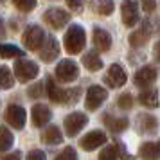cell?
Segmentation results:
<instances>
[{
	"label": "cell",
	"instance_id": "obj_34",
	"mask_svg": "<svg viewBox=\"0 0 160 160\" xmlns=\"http://www.w3.org/2000/svg\"><path fill=\"white\" fill-rule=\"evenodd\" d=\"M68 9H72L76 13H79L81 9H83V4H85V0H65Z\"/></svg>",
	"mask_w": 160,
	"mask_h": 160
},
{
	"label": "cell",
	"instance_id": "obj_3",
	"mask_svg": "<svg viewBox=\"0 0 160 160\" xmlns=\"http://www.w3.org/2000/svg\"><path fill=\"white\" fill-rule=\"evenodd\" d=\"M54 76L56 79L54 81H59V83H72L78 76H79V67L76 61L72 59H61L54 70Z\"/></svg>",
	"mask_w": 160,
	"mask_h": 160
},
{
	"label": "cell",
	"instance_id": "obj_20",
	"mask_svg": "<svg viewBox=\"0 0 160 160\" xmlns=\"http://www.w3.org/2000/svg\"><path fill=\"white\" fill-rule=\"evenodd\" d=\"M42 140H43V144H49V146H58L63 142V133L59 130L58 126H47L43 131H42Z\"/></svg>",
	"mask_w": 160,
	"mask_h": 160
},
{
	"label": "cell",
	"instance_id": "obj_2",
	"mask_svg": "<svg viewBox=\"0 0 160 160\" xmlns=\"http://www.w3.org/2000/svg\"><path fill=\"white\" fill-rule=\"evenodd\" d=\"M85 43H87V34H85V29L81 25H70L67 29L65 36H63V45H65V51L68 54H78L85 49Z\"/></svg>",
	"mask_w": 160,
	"mask_h": 160
},
{
	"label": "cell",
	"instance_id": "obj_30",
	"mask_svg": "<svg viewBox=\"0 0 160 160\" xmlns=\"http://www.w3.org/2000/svg\"><path fill=\"white\" fill-rule=\"evenodd\" d=\"M45 94V87H43V81H38L34 85H31L27 88V95L32 97V99H40V97H43Z\"/></svg>",
	"mask_w": 160,
	"mask_h": 160
},
{
	"label": "cell",
	"instance_id": "obj_25",
	"mask_svg": "<svg viewBox=\"0 0 160 160\" xmlns=\"http://www.w3.org/2000/svg\"><path fill=\"white\" fill-rule=\"evenodd\" d=\"M13 142H15L13 133H11L4 124H0V151H8V149H11Z\"/></svg>",
	"mask_w": 160,
	"mask_h": 160
},
{
	"label": "cell",
	"instance_id": "obj_19",
	"mask_svg": "<svg viewBox=\"0 0 160 160\" xmlns=\"http://www.w3.org/2000/svg\"><path fill=\"white\" fill-rule=\"evenodd\" d=\"M94 45L97 47V51L106 52L112 49V36H110L108 31L101 29V27H95L94 29Z\"/></svg>",
	"mask_w": 160,
	"mask_h": 160
},
{
	"label": "cell",
	"instance_id": "obj_24",
	"mask_svg": "<svg viewBox=\"0 0 160 160\" xmlns=\"http://www.w3.org/2000/svg\"><path fill=\"white\" fill-rule=\"evenodd\" d=\"M23 56H25V52L22 49H18V47H15L11 43H0V58L2 59H11V58L20 59Z\"/></svg>",
	"mask_w": 160,
	"mask_h": 160
},
{
	"label": "cell",
	"instance_id": "obj_17",
	"mask_svg": "<svg viewBox=\"0 0 160 160\" xmlns=\"http://www.w3.org/2000/svg\"><path fill=\"white\" fill-rule=\"evenodd\" d=\"M102 122H104V126L110 131H113V133H122L130 126V121L126 117H115V115H110V113H104L102 115Z\"/></svg>",
	"mask_w": 160,
	"mask_h": 160
},
{
	"label": "cell",
	"instance_id": "obj_37",
	"mask_svg": "<svg viewBox=\"0 0 160 160\" xmlns=\"http://www.w3.org/2000/svg\"><path fill=\"white\" fill-rule=\"evenodd\" d=\"M6 38V25H4V20L0 18V40Z\"/></svg>",
	"mask_w": 160,
	"mask_h": 160
},
{
	"label": "cell",
	"instance_id": "obj_38",
	"mask_svg": "<svg viewBox=\"0 0 160 160\" xmlns=\"http://www.w3.org/2000/svg\"><path fill=\"white\" fill-rule=\"evenodd\" d=\"M0 2H2V0H0Z\"/></svg>",
	"mask_w": 160,
	"mask_h": 160
},
{
	"label": "cell",
	"instance_id": "obj_28",
	"mask_svg": "<svg viewBox=\"0 0 160 160\" xmlns=\"http://www.w3.org/2000/svg\"><path fill=\"white\" fill-rule=\"evenodd\" d=\"M113 0H99L97 2V6H95V11L102 16H110L113 13Z\"/></svg>",
	"mask_w": 160,
	"mask_h": 160
},
{
	"label": "cell",
	"instance_id": "obj_11",
	"mask_svg": "<svg viewBox=\"0 0 160 160\" xmlns=\"http://www.w3.org/2000/svg\"><path fill=\"white\" fill-rule=\"evenodd\" d=\"M108 99V92L104 90L102 87H99V85H94V87H90L87 90V97H85V106H87V110H97L99 106H101L102 102Z\"/></svg>",
	"mask_w": 160,
	"mask_h": 160
},
{
	"label": "cell",
	"instance_id": "obj_26",
	"mask_svg": "<svg viewBox=\"0 0 160 160\" xmlns=\"http://www.w3.org/2000/svg\"><path fill=\"white\" fill-rule=\"evenodd\" d=\"M15 85V78H13V72L9 70L8 67L0 65V90H9Z\"/></svg>",
	"mask_w": 160,
	"mask_h": 160
},
{
	"label": "cell",
	"instance_id": "obj_7",
	"mask_svg": "<svg viewBox=\"0 0 160 160\" xmlns=\"http://www.w3.org/2000/svg\"><path fill=\"white\" fill-rule=\"evenodd\" d=\"M23 45L29 51H40V47L45 40V32L40 25H29L23 32Z\"/></svg>",
	"mask_w": 160,
	"mask_h": 160
},
{
	"label": "cell",
	"instance_id": "obj_27",
	"mask_svg": "<svg viewBox=\"0 0 160 160\" xmlns=\"http://www.w3.org/2000/svg\"><path fill=\"white\" fill-rule=\"evenodd\" d=\"M13 2V6H15L18 11H22V13H29L32 9L38 6V0H11Z\"/></svg>",
	"mask_w": 160,
	"mask_h": 160
},
{
	"label": "cell",
	"instance_id": "obj_35",
	"mask_svg": "<svg viewBox=\"0 0 160 160\" xmlns=\"http://www.w3.org/2000/svg\"><path fill=\"white\" fill-rule=\"evenodd\" d=\"M142 9L146 13H153L157 9V0H142Z\"/></svg>",
	"mask_w": 160,
	"mask_h": 160
},
{
	"label": "cell",
	"instance_id": "obj_33",
	"mask_svg": "<svg viewBox=\"0 0 160 160\" xmlns=\"http://www.w3.org/2000/svg\"><path fill=\"white\" fill-rule=\"evenodd\" d=\"M25 160H47V157H45V153L42 149H32V151L27 153Z\"/></svg>",
	"mask_w": 160,
	"mask_h": 160
},
{
	"label": "cell",
	"instance_id": "obj_10",
	"mask_svg": "<svg viewBox=\"0 0 160 160\" xmlns=\"http://www.w3.org/2000/svg\"><path fill=\"white\" fill-rule=\"evenodd\" d=\"M126 81H128L126 70H124L119 63H113V65L108 67L106 76H104V83H106L110 88H121L122 85H126Z\"/></svg>",
	"mask_w": 160,
	"mask_h": 160
},
{
	"label": "cell",
	"instance_id": "obj_29",
	"mask_svg": "<svg viewBox=\"0 0 160 160\" xmlns=\"http://www.w3.org/2000/svg\"><path fill=\"white\" fill-rule=\"evenodd\" d=\"M99 160H119V151H117V144L106 146L101 153H99Z\"/></svg>",
	"mask_w": 160,
	"mask_h": 160
},
{
	"label": "cell",
	"instance_id": "obj_32",
	"mask_svg": "<svg viewBox=\"0 0 160 160\" xmlns=\"http://www.w3.org/2000/svg\"><path fill=\"white\" fill-rule=\"evenodd\" d=\"M56 160H78V153H76L74 148L68 146V148H65V149L56 157Z\"/></svg>",
	"mask_w": 160,
	"mask_h": 160
},
{
	"label": "cell",
	"instance_id": "obj_4",
	"mask_svg": "<svg viewBox=\"0 0 160 160\" xmlns=\"http://www.w3.org/2000/svg\"><path fill=\"white\" fill-rule=\"evenodd\" d=\"M13 68H15V76L18 78V81H22V83L32 81L38 76V72H40V67H38V63L31 61V59H23V58L16 59Z\"/></svg>",
	"mask_w": 160,
	"mask_h": 160
},
{
	"label": "cell",
	"instance_id": "obj_9",
	"mask_svg": "<svg viewBox=\"0 0 160 160\" xmlns=\"http://www.w3.org/2000/svg\"><path fill=\"white\" fill-rule=\"evenodd\" d=\"M151 34H153V23L149 18H146V20H142V25L130 34V45L138 49V47L148 43V40L151 38Z\"/></svg>",
	"mask_w": 160,
	"mask_h": 160
},
{
	"label": "cell",
	"instance_id": "obj_15",
	"mask_svg": "<svg viewBox=\"0 0 160 160\" xmlns=\"http://www.w3.org/2000/svg\"><path fill=\"white\" fill-rule=\"evenodd\" d=\"M6 121H8L15 130H22L25 126V121H27V113L22 106L18 104H9L8 110H6Z\"/></svg>",
	"mask_w": 160,
	"mask_h": 160
},
{
	"label": "cell",
	"instance_id": "obj_23",
	"mask_svg": "<svg viewBox=\"0 0 160 160\" xmlns=\"http://www.w3.org/2000/svg\"><path fill=\"white\" fill-rule=\"evenodd\" d=\"M83 65L87 67L90 72H95V70H101L102 68V59L95 51H88L83 56Z\"/></svg>",
	"mask_w": 160,
	"mask_h": 160
},
{
	"label": "cell",
	"instance_id": "obj_6",
	"mask_svg": "<svg viewBox=\"0 0 160 160\" xmlns=\"http://www.w3.org/2000/svg\"><path fill=\"white\" fill-rule=\"evenodd\" d=\"M43 20L52 29L58 31V29H63L67 23L70 22V13H67L65 9L61 8H51L43 13Z\"/></svg>",
	"mask_w": 160,
	"mask_h": 160
},
{
	"label": "cell",
	"instance_id": "obj_13",
	"mask_svg": "<svg viewBox=\"0 0 160 160\" xmlns=\"http://www.w3.org/2000/svg\"><path fill=\"white\" fill-rule=\"evenodd\" d=\"M59 56V43L54 36H45L43 43L40 47V59L45 63H51Z\"/></svg>",
	"mask_w": 160,
	"mask_h": 160
},
{
	"label": "cell",
	"instance_id": "obj_14",
	"mask_svg": "<svg viewBox=\"0 0 160 160\" xmlns=\"http://www.w3.org/2000/svg\"><path fill=\"white\" fill-rule=\"evenodd\" d=\"M157 76H158V72H157V67L144 65V67H140L137 72H135L133 81H135V85H137L138 88H144V87L153 85V83L157 81Z\"/></svg>",
	"mask_w": 160,
	"mask_h": 160
},
{
	"label": "cell",
	"instance_id": "obj_8",
	"mask_svg": "<svg viewBox=\"0 0 160 160\" xmlns=\"http://www.w3.org/2000/svg\"><path fill=\"white\" fill-rule=\"evenodd\" d=\"M121 16H122V23L126 27H135L138 18H140L138 0H122V4H121Z\"/></svg>",
	"mask_w": 160,
	"mask_h": 160
},
{
	"label": "cell",
	"instance_id": "obj_36",
	"mask_svg": "<svg viewBox=\"0 0 160 160\" xmlns=\"http://www.w3.org/2000/svg\"><path fill=\"white\" fill-rule=\"evenodd\" d=\"M2 160H22V153L20 151H13V153H9V155H6Z\"/></svg>",
	"mask_w": 160,
	"mask_h": 160
},
{
	"label": "cell",
	"instance_id": "obj_18",
	"mask_svg": "<svg viewBox=\"0 0 160 160\" xmlns=\"http://www.w3.org/2000/svg\"><path fill=\"white\" fill-rule=\"evenodd\" d=\"M137 128L140 133H157L158 128V121L157 117L151 113H140L137 119Z\"/></svg>",
	"mask_w": 160,
	"mask_h": 160
},
{
	"label": "cell",
	"instance_id": "obj_31",
	"mask_svg": "<svg viewBox=\"0 0 160 160\" xmlns=\"http://www.w3.org/2000/svg\"><path fill=\"white\" fill-rule=\"evenodd\" d=\"M117 106L122 108V110H130L131 106H133V95L128 94V92L121 94L119 97H117Z\"/></svg>",
	"mask_w": 160,
	"mask_h": 160
},
{
	"label": "cell",
	"instance_id": "obj_21",
	"mask_svg": "<svg viewBox=\"0 0 160 160\" xmlns=\"http://www.w3.org/2000/svg\"><path fill=\"white\" fill-rule=\"evenodd\" d=\"M138 102L146 108H157L158 106V90L157 88H148L138 94Z\"/></svg>",
	"mask_w": 160,
	"mask_h": 160
},
{
	"label": "cell",
	"instance_id": "obj_5",
	"mask_svg": "<svg viewBox=\"0 0 160 160\" xmlns=\"http://www.w3.org/2000/svg\"><path fill=\"white\" fill-rule=\"evenodd\" d=\"M88 122V117L87 113H83V112H74L70 115L65 117V121H63V128H65V133L68 137H76L78 133H79Z\"/></svg>",
	"mask_w": 160,
	"mask_h": 160
},
{
	"label": "cell",
	"instance_id": "obj_22",
	"mask_svg": "<svg viewBox=\"0 0 160 160\" xmlns=\"http://www.w3.org/2000/svg\"><path fill=\"white\" fill-rule=\"evenodd\" d=\"M160 148L157 142H144L138 148V157L142 160H158Z\"/></svg>",
	"mask_w": 160,
	"mask_h": 160
},
{
	"label": "cell",
	"instance_id": "obj_16",
	"mask_svg": "<svg viewBox=\"0 0 160 160\" xmlns=\"http://www.w3.org/2000/svg\"><path fill=\"white\" fill-rule=\"evenodd\" d=\"M31 117H32V124L36 126V128H43L45 124L51 121L52 117V112L49 106H45V104H34L32 106V112H31Z\"/></svg>",
	"mask_w": 160,
	"mask_h": 160
},
{
	"label": "cell",
	"instance_id": "obj_1",
	"mask_svg": "<svg viewBox=\"0 0 160 160\" xmlns=\"http://www.w3.org/2000/svg\"><path fill=\"white\" fill-rule=\"evenodd\" d=\"M45 92L49 95V99L52 102H61V104H72L78 101V97L81 95V88H70V90H63L58 87V83L54 81V78L47 76V79L43 81Z\"/></svg>",
	"mask_w": 160,
	"mask_h": 160
},
{
	"label": "cell",
	"instance_id": "obj_12",
	"mask_svg": "<svg viewBox=\"0 0 160 160\" xmlns=\"http://www.w3.org/2000/svg\"><path fill=\"white\" fill-rule=\"evenodd\" d=\"M104 142H106V133L101 130H94V131H90V133H87L85 137H81L79 148L85 149V151H94L97 148H101Z\"/></svg>",
	"mask_w": 160,
	"mask_h": 160
}]
</instances>
